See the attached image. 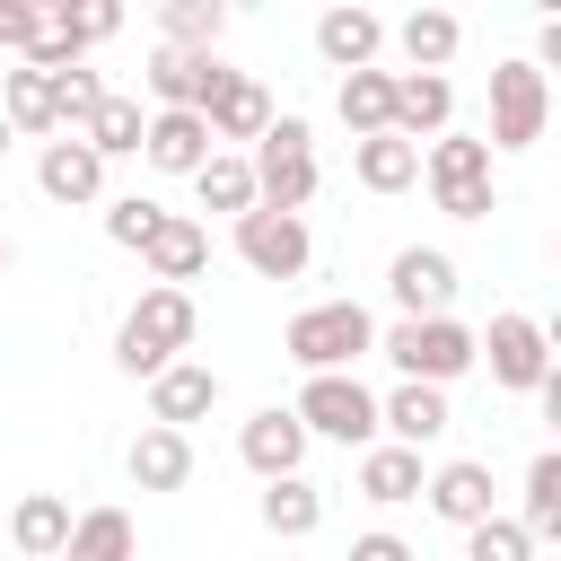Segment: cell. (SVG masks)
<instances>
[{"label":"cell","mask_w":561,"mask_h":561,"mask_svg":"<svg viewBox=\"0 0 561 561\" xmlns=\"http://www.w3.org/2000/svg\"><path fill=\"white\" fill-rule=\"evenodd\" d=\"M202 123H210V149H219V140H263V131H272V96H263V79H254V70H228V79L210 88Z\"/></svg>","instance_id":"13"},{"label":"cell","mask_w":561,"mask_h":561,"mask_svg":"<svg viewBox=\"0 0 561 561\" xmlns=\"http://www.w3.org/2000/svg\"><path fill=\"white\" fill-rule=\"evenodd\" d=\"M421 500H430L447 526H482V517H500V508H491V465H473V456L438 465V473L421 482Z\"/></svg>","instance_id":"19"},{"label":"cell","mask_w":561,"mask_h":561,"mask_svg":"<svg viewBox=\"0 0 561 561\" xmlns=\"http://www.w3.org/2000/svg\"><path fill=\"white\" fill-rule=\"evenodd\" d=\"M193 193H202V210H228V219H245V210H254V167H245L237 149H210V158L193 167Z\"/></svg>","instance_id":"28"},{"label":"cell","mask_w":561,"mask_h":561,"mask_svg":"<svg viewBox=\"0 0 561 561\" xmlns=\"http://www.w3.org/2000/svg\"><path fill=\"white\" fill-rule=\"evenodd\" d=\"M254 508H263V526H272V535H289V543L324 526V491H316V482H298V473H289V482H263V500H254Z\"/></svg>","instance_id":"32"},{"label":"cell","mask_w":561,"mask_h":561,"mask_svg":"<svg viewBox=\"0 0 561 561\" xmlns=\"http://www.w3.org/2000/svg\"><path fill=\"white\" fill-rule=\"evenodd\" d=\"M333 105H342V123H351V140H368V131H386V123H394V70H351Z\"/></svg>","instance_id":"30"},{"label":"cell","mask_w":561,"mask_h":561,"mask_svg":"<svg viewBox=\"0 0 561 561\" xmlns=\"http://www.w3.org/2000/svg\"><path fill=\"white\" fill-rule=\"evenodd\" d=\"M237 254H245V272H263V280H298V272L316 263V237H307V219H289V210H245V219H237Z\"/></svg>","instance_id":"9"},{"label":"cell","mask_w":561,"mask_h":561,"mask_svg":"<svg viewBox=\"0 0 561 561\" xmlns=\"http://www.w3.org/2000/svg\"><path fill=\"white\" fill-rule=\"evenodd\" d=\"M465 561H535V535L517 517H482V526H465Z\"/></svg>","instance_id":"36"},{"label":"cell","mask_w":561,"mask_h":561,"mask_svg":"<svg viewBox=\"0 0 561 561\" xmlns=\"http://www.w3.org/2000/svg\"><path fill=\"white\" fill-rule=\"evenodd\" d=\"M140 158H149L158 175H193V167L210 158V123H202V114H149Z\"/></svg>","instance_id":"20"},{"label":"cell","mask_w":561,"mask_h":561,"mask_svg":"<svg viewBox=\"0 0 561 561\" xmlns=\"http://www.w3.org/2000/svg\"><path fill=\"white\" fill-rule=\"evenodd\" d=\"M377 351L403 368V386H447L473 368V324L456 316H403L394 333H377Z\"/></svg>","instance_id":"4"},{"label":"cell","mask_w":561,"mask_h":561,"mask_svg":"<svg viewBox=\"0 0 561 561\" xmlns=\"http://www.w3.org/2000/svg\"><path fill=\"white\" fill-rule=\"evenodd\" d=\"M131 552H140V535H131L123 508H79V517H70L61 561H131Z\"/></svg>","instance_id":"27"},{"label":"cell","mask_w":561,"mask_h":561,"mask_svg":"<svg viewBox=\"0 0 561 561\" xmlns=\"http://www.w3.org/2000/svg\"><path fill=\"white\" fill-rule=\"evenodd\" d=\"M386 289H394L403 316H447V298H456V263H447L438 245H403V254L386 263Z\"/></svg>","instance_id":"12"},{"label":"cell","mask_w":561,"mask_h":561,"mask_svg":"<svg viewBox=\"0 0 561 561\" xmlns=\"http://www.w3.org/2000/svg\"><path fill=\"white\" fill-rule=\"evenodd\" d=\"M316 53L351 79V70H377V53H386V18L377 9H324L316 18Z\"/></svg>","instance_id":"15"},{"label":"cell","mask_w":561,"mask_h":561,"mask_svg":"<svg viewBox=\"0 0 561 561\" xmlns=\"http://www.w3.org/2000/svg\"><path fill=\"white\" fill-rule=\"evenodd\" d=\"M210 403H219V368H210V359H175V368L149 377V421H158V430H184V421H202Z\"/></svg>","instance_id":"14"},{"label":"cell","mask_w":561,"mask_h":561,"mask_svg":"<svg viewBox=\"0 0 561 561\" xmlns=\"http://www.w3.org/2000/svg\"><path fill=\"white\" fill-rule=\"evenodd\" d=\"M351 175L368 193H403V184H421V149L394 131H368V140H351Z\"/></svg>","instance_id":"26"},{"label":"cell","mask_w":561,"mask_h":561,"mask_svg":"<svg viewBox=\"0 0 561 561\" xmlns=\"http://www.w3.org/2000/svg\"><path fill=\"white\" fill-rule=\"evenodd\" d=\"M35 35H44V9H35V0H0V53H18V61H26V53H35Z\"/></svg>","instance_id":"38"},{"label":"cell","mask_w":561,"mask_h":561,"mask_svg":"<svg viewBox=\"0 0 561 561\" xmlns=\"http://www.w3.org/2000/svg\"><path fill=\"white\" fill-rule=\"evenodd\" d=\"M237 456H245L263 482H289V473L307 465V430H298V412H289V403H263V412L237 430Z\"/></svg>","instance_id":"11"},{"label":"cell","mask_w":561,"mask_h":561,"mask_svg":"<svg viewBox=\"0 0 561 561\" xmlns=\"http://www.w3.org/2000/svg\"><path fill=\"white\" fill-rule=\"evenodd\" d=\"M35 184H44L53 202H96V193H105V158H96L88 140H44Z\"/></svg>","instance_id":"21"},{"label":"cell","mask_w":561,"mask_h":561,"mask_svg":"<svg viewBox=\"0 0 561 561\" xmlns=\"http://www.w3.org/2000/svg\"><path fill=\"white\" fill-rule=\"evenodd\" d=\"M158 228H167V210H158L149 193H123V202H105V237H114V245H131V254H140Z\"/></svg>","instance_id":"37"},{"label":"cell","mask_w":561,"mask_h":561,"mask_svg":"<svg viewBox=\"0 0 561 561\" xmlns=\"http://www.w3.org/2000/svg\"><path fill=\"white\" fill-rule=\"evenodd\" d=\"M280 351H289L307 377H351V368L377 351V316H368L359 298H324V307H298V316H289V333H280Z\"/></svg>","instance_id":"2"},{"label":"cell","mask_w":561,"mask_h":561,"mask_svg":"<svg viewBox=\"0 0 561 561\" xmlns=\"http://www.w3.org/2000/svg\"><path fill=\"white\" fill-rule=\"evenodd\" d=\"M421 482H430V473H421L412 447H394V438H386V447H359V500L403 508V500H421Z\"/></svg>","instance_id":"23"},{"label":"cell","mask_w":561,"mask_h":561,"mask_svg":"<svg viewBox=\"0 0 561 561\" xmlns=\"http://www.w3.org/2000/svg\"><path fill=\"white\" fill-rule=\"evenodd\" d=\"M9 140H18V131H9V123H0V158H9Z\"/></svg>","instance_id":"40"},{"label":"cell","mask_w":561,"mask_h":561,"mask_svg":"<svg viewBox=\"0 0 561 561\" xmlns=\"http://www.w3.org/2000/svg\"><path fill=\"white\" fill-rule=\"evenodd\" d=\"M114 88L88 70V61H70V70H53V131H88V114L105 105Z\"/></svg>","instance_id":"34"},{"label":"cell","mask_w":561,"mask_h":561,"mask_svg":"<svg viewBox=\"0 0 561 561\" xmlns=\"http://www.w3.org/2000/svg\"><path fill=\"white\" fill-rule=\"evenodd\" d=\"M394 44H403V61L412 70H438L447 79V61H456V44H465V26H456V9H412L403 26H386Z\"/></svg>","instance_id":"25"},{"label":"cell","mask_w":561,"mask_h":561,"mask_svg":"<svg viewBox=\"0 0 561 561\" xmlns=\"http://www.w3.org/2000/svg\"><path fill=\"white\" fill-rule=\"evenodd\" d=\"M158 35H167V53H219L228 9H219V0H167V9H158Z\"/></svg>","instance_id":"29"},{"label":"cell","mask_w":561,"mask_h":561,"mask_svg":"<svg viewBox=\"0 0 561 561\" xmlns=\"http://www.w3.org/2000/svg\"><path fill=\"white\" fill-rule=\"evenodd\" d=\"M123 473H131L140 491H184V482H193V438H184V430H158V421H149V430H140L131 447H123Z\"/></svg>","instance_id":"18"},{"label":"cell","mask_w":561,"mask_h":561,"mask_svg":"<svg viewBox=\"0 0 561 561\" xmlns=\"http://www.w3.org/2000/svg\"><path fill=\"white\" fill-rule=\"evenodd\" d=\"M140 131H149L140 96H105V105L88 114V131H70V140H88L96 158H140Z\"/></svg>","instance_id":"31"},{"label":"cell","mask_w":561,"mask_h":561,"mask_svg":"<svg viewBox=\"0 0 561 561\" xmlns=\"http://www.w3.org/2000/svg\"><path fill=\"white\" fill-rule=\"evenodd\" d=\"M140 79H149L158 114H202V105H210V88L228 79V61H219V53H167V44H158Z\"/></svg>","instance_id":"10"},{"label":"cell","mask_w":561,"mask_h":561,"mask_svg":"<svg viewBox=\"0 0 561 561\" xmlns=\"http://www.w3.org/2000/svg\"><path fill=\"white\" fill-rule=\"evenodd\" d=\"M447 421H456V412H447V386H394V394L377 403V430H394V447H412V456H421L430 438H447Z\"/></svg>","instance_id":"17"},{"label":"cell","mask_w":561,"mask_h":561,"mask_svg":"<svg viewBox=\"0 0 561 561\" xmlns=\"http://www.w3.org/2000/svg\"><path fill=\"white\" fill-rule=\"evenodd\" d=\"M9 543H18L26 561H61V543H70V500L26 491V500L9 508Z\"/></svg>","instance_id":"24"},{"label":"cell","mask_w":561,"mask_h":561,"mask_svg":"<svg viewBox=\"0 0 561 561\" xmlns=\"http://www.w3.org/2000/svg\"><path fill=\"white\" fill-rule=\"evenodd\" d=\"M543 123H552L543 70H535V61H500V70H491V140H482V149H535Z\"/></svg>","instance_id":"7"},{"label":"cell","mask_w":561,"mask_h":561,"mask_svg":"<svg viewBox=\"0 0 561 561\" xmlns=\"http://www.w3.org/2000/svg\"><path fill=\"white\" fill-rule=\"evenodd\" d=\"M447 114H456V88H447L438 70H394V123H386L394 140H412V149H421V131L438 140V131H447Z\"/></svg>","instance_id":"16"},{"label":"cell","mask_w":561,"mask_h":561,"mask_svg":"<svg viewBox=\"0 0 561 561\" xmlns=\"http://www.w3.org/2000/svg\"><path fill=\"white\" fill-rule=\"evenodd\" d=\"M193 289H140L131 298V316L114 324V368L123 377H158V368H175L184 351H193Z\"/></svg>","instance_id":"1"},{"label":"cell","mask_w":561,"mask_h":561,"mask_svg":"<svg viewBox=\"0 0 561 561\" xmlns=\"http://www.w3.org/2000/svg\"><path fill=\"white\" fill-rule=\"evenodd\" d=\"M298 430L307 438H342V447H377V394L359 377H307L298 386Z\"/></svg>","instance_id":"6"},{"label":"cell","mask_w":561,"mask_h":561,"mask_svg":"<svg viewBox=\"0 0 561 561\" xmlns=\"http://www.w3.org/2000/svg\"><path fill=\"white\" fill-rule=\"evenodd\" d=\"M0 123L9 131H53V79L44 70H0Z\"/></svg>","instance_id":"33"},{"label":"cell","mask_w":561,"mask_h":561,"mask_svg":"<svg viewBox=\"0 0 561 561\" xmlns=\"http://www.w3.org/2000/svg\"><path fill=\"white\" fill-rule=\"evenodd\" d=\"M421 175H430V202L447 219H491V149L473 131H438L421 149Z\"/></svg>","instance_id":"5"},{"label":"cell","mask_w":561,"mask_h":561,"mask_svg":"<svg viewBox=\"0 0 561 561\" xmlns=\"http://www.w3.org/2000/svg\"><path fill=\"white\" fill-rule=\"evenodd\" d=\"M254 210H289V219H307V202H316V131H307V114H272V131L254 140Z\"/></svg>","instance_id":"3"},{"label":"cell","mask_w":561,"mask_h":561,"mask_svg":"<svg viewBox=\"0 0 561 561\" xmlns=\"http://www.w3.org/2000/svg\"><path fill=\"white\" fill-rule=\"evenodd\" d=\"M517 526L543 543V535H561V456L543 447L535 465H526V508H517Z\"/></svg>","instance_id":"35"},{"label":"cell","mask_w":561,"mask_h":561,"mask_svg":"<svg viewBox=\"0 0 561 561\" xmlns=\"http://www.w3.org/2000/svg\"><path fill=\"white\" fill-rule=\"evenodd\" d=\"M473 359H491V386L535 394L552 377V333L535 316H491V333H473Z\"/></svg>","instance_id":"8"},{"label":"cell","mask_w":561,"mask_h":561,"mask_svg":"<svg viewBox=\"0 0 561 561\" xmlns=\"http://www.w3.org/2000/svg\"><path fill=\"white\" fill-rule=\"evenodd\" d=\"M140 263H149V280H158V289H184V280H202V263H210V237H202L193 219H175V210H167V228L140 245Z\"/></svg>","instance_id":"22"},{"label":"cell","mask_w":561,"mask_h":561,"mask_svg":"<svg viewBox=\"0 0 561 561\" xmlns=\"http://www.w3.org/2000/svg\"><path fill=\"white\" fill-rule=\"evenodd\" d=\"M351 561H412V543H403V535H359Z\"/></svg>","instance_id":"39"},{"label":"cell","mask_w":561,"mask_h":561,"mask_svg":"<svg viewBox=\"0 0 561 561\" xmlns=\"http://www.w3.org/2000/svg\"><path fill=\"white\" fill-rule=\"evenodd\" d=\"M0 272H9V237H0Z\"/></svg>","instance_id":"41"}]
</instances>
